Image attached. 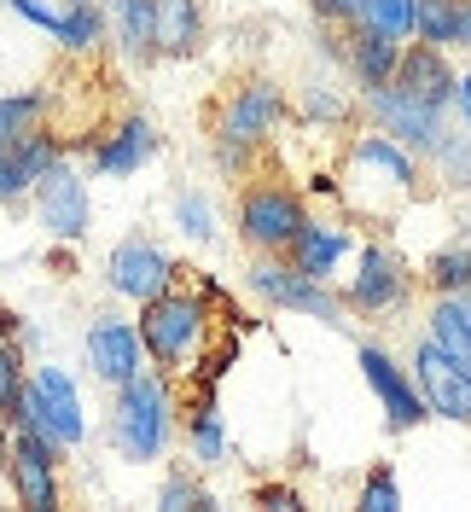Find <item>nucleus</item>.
<instances>
[{
	"label": "nucleus",
	"instance_id": "1",
	"mask_svg": "<svg viewBox=\"0 0 471 512\" xmlns=\"http://www.w3.org/2000/svg\"><path fill=\"white\" fill-rule=\"evenodd\" d=\"M332 181H338V198L349 204V216L384 227L419 198L425 163H419V152H408L402 140H390V134L373 128V134H361V140L344 146V169H338Z\"/></svg>",
	"mask_w": 471,
	"mask_h": 512
},
{
	"label": "nucleus",
	"instance_id": "2",
	"mask_svg": "<svg viewBox=\"0 0 471 512\" xmlns=\"http://www.w3.org/2000/svg\"><path fill=\"white\" fill-rule=\"evenodd\" d=\"M175 390H169V373H134L128 384H117V408H111V443L123 460L134 466H152L163 460V448L175 443Z\"/></svg>",
	"mask_w": 471,
	"mask_h": 512
},
{
	"label": "nucleus",
	"instance_id": "3",
	"mask_svg": "<svg viewBox=\"0 0 471 512\" xmlns=\"http://www.w3.org/2000/svg\"><path fill=\"white\" fill-rule=\"evenodd\" d=\"M140 344H146V355H152L157 373H187L192 361H198V350H204V338H210V291H181L169 286L163 297H152V303H140Z\"/></svg>",
	"mask_w": 471,
	"mask_h": 512
},
{
	"label": "nucleus",
	"instance_id": "4",
	"mask_svg": "<svg viewBox=\"0 0 471 512\" xmlns=\"http://www.w3.org/2000/svg\"><path fill=\"white\" fill-rule=\"evenodd\" d=\"M251 291L268 303V309H285V315H309L320 320V326H332V332H344L349 326V303L344 291H332V280H314V274H303L297 262L285 251H256L251 256Z\"/></svg>",
	"mask_w": 471,
	"mask_h": 512
},
{
	"label": "nucleus",
	"instance_id": "5",
	"mask_svg": "<svg viewBox=\"0 0 471 512\" xmlns=\"http://www.w3.org/2000/svg\"><path fill=\"white\" fill-rule=\"evenodd\" d=\"M413 291H419V274H413V262L396 245H384V239L355 245V274L344 280L349 315H367V320L402 315L413 303Z\"/></svg>",
	"mask_w": 471,
	"mask_h": 512
},
{
	"label": "nucleus",
	"instance_id": "6",
	"mask_svg": "<svg viewBox=\"0 0 471 512\" xmlns=\"http://www.w3.org/2000/svg\"><path fill=\"white\" fill-rule=\"evenodd\" d=\"M309 222V204L303 192L285 187V181H268V175H251L239 187V204H233V227L245 239V251H291L297 227Z\"/></svg>",
	"mask_w": 471,
	"mask_h": 512
},
{
	"label": "nucleus",
	"instance_id": "7",
	"mask_svg": "<svg viewBox=\"0 0 471 512\" xmlns=\"http://www.w3.org/2000/svg\"><path fill=\"white\" fill-rule=\"evenodd\" d=\"M30 431H41L47 443L70 454V448H82L88 437V414H82V390L76 379L64 373V367H35V379L24 384V396H18V414Z\"/></svg>",
	"mask_w": 471,
	"mask_h": 512
},
{
	"label": "nucleus",
	"instance_id": "8",
	"mask_svg": "<svg viewBox=\"0 0 471 512\" xmlns=\"http://www.w3.org/2000/svg\"><path fill=\"white\" fill-rule=\"evenodd\" d=\"M285 88L274 76H245L239 88H227L216 111V140H233V146H245V152H262L285 123Z\"/></svg>",
	"mask_w": 471,
	"mask_h": 512
},
{
	"label": "nucleus",
	"instance_id": "9",
	"mask_svg": "<svg viewBox=\"0 0 471 512\" xmlns=\"http://www.w3.org/2000/svg\"><path fill=\"white\" fill-rule=\"evenodd\" d=\"M0 454H6V478H12V495L35 512L59 507V448L47 443L41 431H30L24 419H6L0 431Z\"/></svg>",
	"mask_w": 471,
	"mask_h": 512
},
{
	"label": "nucleus",
	"instance_id": "10",
	"mask_svg": "<svg viewBox=\"0 0 471 512\" xmlns=\"http://www.w3.org/2000/svg\"><path fill=\"white\" fill-rule=\"evenodd\" d=\"M361 117H367L378 134H390V140H402L408 152H419V158H431L442 140H448V111L402 94L396 82H384V88H373V94H361Z\"/></svg>",
	"mask_w": 471,
	"mask_h": 512
},
{
	"label": "nucleus",
	"instance_id": "11",
	"mask_svg": "<svg viewBox=\"0 0 471 512\" xmlns=\"http://www.w3.org/2000/svg\"><path fill=\"white\" fill-rule=\"evenodd\" d=\"M408 373H413V384H419V396H425V414H431V419L471 425V367L460 361V355L442 350L431 332L413 344Z\"/></svg>",
	"mask_w": 471,
	"mask_h": 512
},
{
	"label": "nucleus",
	"instance_id": "12",
	"mask_svg": "<svg viewBox=\"0 0 471 512\" xmlns=\"http://www.w3.org/2000/svg\"><path fill=\"white\" fill-rule=\"evenodd\" d=\"M326 41V53L349 70V82H355V94H373L384 88L390 76H396V59H402V47L408 41H396V35L373 30V24H344V30H320Z\"/></svg>",
	"mask_w": 471,
	"mask_h": 512
},
{
	"label": "nucleus",
	"instance_id": "13",
	"mask_svg": "<svg viewBox=\"0 0 471 512\" xmlns=\"http://www.w3.org/2000/svg\"><path fill=\"white\" fill-rule=\"evenodd\" d=\"M355 361H361V379L373 384V396L384 402V425H390V431H419V425L431 419L413 373L384 350V344H355Z\"/></svg>",
	"mask_w": 471,
	"mask_h": 512
},
{
	"label": "nucleus",
	"instance_id": "14",
	"mask_svg": "<svg viewBox=\"0 0 471 512\" xmlns=\"http://www.w3.org/2000/svg\"><path fill=\"white\" fill-rule=\"evenodd\" d=\"M175 262H169V251H157L152 239H140V233H128L123 245H111V256H105V280H111V291L117 297H128V303H152V297H163V291L175 286Z\"/></svg>",
	"mask_w": 471,
	"mask_h": 512
},
{
	"label": "nucleus",
	"instance_id": "15",
	"mask_svg": "<svg viewBox=\"0 0 471 512\" xmlns=\"http://www.w3.org/2000/svg\"><path fill=\"white\" fill-rule=\"evenodd\" d=\"M30 192H35V210H41V227H47L53 239L76 245V239L88 233V181H82L70 163H53Z\"/></svg>",
	"mask_w": 471,
	"mask_h": 512
},
{
	"label": "nucleus",
	"instance_id": "16",
	"mask_svg": "<svg viewBox=\"0 0 471 512\" xmlns=\"http://www.w3.org/2000/svg\"><path fill=\"white\" fill-rule=\"evenodd\" d=\"M88 367H94L99 384H128L140 367H146V344H140V326L123 315H94L88 326Z\"/></svg>",
	"mask_w": 471,
	"mask_h": 512
},
{
	"label": "nucleus",
	"instance_id": "17",
	"mask_svg": "<svg viewBox=\"0 0 471 512\" xmlns=\"http://www.w3.org/2000/svg\"><path fill=\"white\" fill-rule=\"evenodd\" d=\"M402 94L425 99L437 111H454V88H460V70L448 64V47H431V41H408L402 59H396V76H390Z\"/></svg>",
	"mask_w": 471,
	"mask_h": 512
},
{
	"label": "nucleus",
	"instance_id": "18",
	"mask_svg": "<svg viewBox=\"0 0 471 512\" xmlns=\"http://www.w3.org/2000/svg\"><path fill=\"white\" fill-rule=\"evenodd\" d=\"M157 158V128L140 111H123L117 123L94 134V175H134Z\"/></svg>",
	"mask_w": 471,
	"mask_h": 512
},
{
	"label": "nucleus",
	"instance_id": "19",
	"mask_svg": "<svg viewBox=\"0 0 471 512\" xmlns=\"http://www.w3.org/2000/svg\"><path fill=\"white\" fill-rule=\"evenodd\" d=\"M291 262L303 268V274H314V280H332L338 268H344L349 256H355V233H349L344 222H326V216H314L297 227V239H291Z\"/></svg>",
	"mask_w": 471,
	"mask_h": 512
},
{
	"label": "nucleus",
	"instance_id": "20",
	"mask_svg": "<svg viewBox=\"0 0 471 512\" xmlns=\"http://www.w3.org/2000/svg\"><path fill=\"white\" fill-rule=\"evenodd\" d=\"M157 59H192L204 47V6L198 0H152Z\"/></svg>",
	"mask_w": 471,
	"mask_h": 512
},
{
	"label": "nucleus",
	"instance_id": "21",
	"mask_svg": "<svg viewBox=\"0 0 471 512\" xmlns=\"http://www.w3.org/2000/svg\"><path fill=\"white\" fill-rule=\"evenodd\" d=\"M105 12V30L117 41V53L128 64H152L157 59V41H152V0H99Z\"/></svg>",
	"mask_w": 471,
	"mask_h": 512
},
{
	"label": "nucleus",
	"instance_id": "22",
	"mask_svg": "<svg viewBox=\"0 0 471 512\" xmlns=\"http://www.w3.org/2000/svg\"><path fill=\"white\" fill-rule=\"evenodd\" d=\"M425 332H431L448 355H460L471 367V297L466 291H437V297L425 303Z\"/></svg>",
	"mask_w": 471,
	"mask_h": 512
},
{
	"label": "nucleus",
	"instance_id": "23",
	"mask_svg": "<svg viewBox=\"0 0 471 512\" xmlns=\"http://www.w3.org/2000/svg\"><path fill=\"white\" fill-rule=\"evenodd\" d=\"M187 443L198 466H221L227 460V431H221V408H216V384H198L187 402Z\"/></svg>",
	"mask_w": 471,
	"mask_h": 512
},
{
	"label": "nucleus",
	"instance_id": "24",
	"mask_svg": "<svg viewBox=\"0 0 471 512\" xmlns=\"http://www.w3.org/2000/svg\"><path fill=\"white\" fill-rule=\"evenodd\" d=\"M419 286L431 291H471V227L454 239V245H442L431 262H425V274H419Z\"/></svg>",
	"mask_w": 471,
	"mask_h": 512
},
{
	"label": "nucleus",
	"instance_id": "25",
	"mask_svg": "<svg viewBox=\"0 0 471 512\" xmlns=\"http://www.w3.org/2000/svg\"><path fill=\"white\" fill-rule=\"evenodd\" d=\"M47 123V94L41 88H24V94H0V152L18 146L30 128Z\"/></svg>",
	"mask_w": 471,
	"mask_h": 512
},
{
	"label": "nucleus",
	"instance_id": "26",
	"mask_svg": "<svg viewBox=\"0 0 471 512\" xmlns=\"http://www.w3.org/2000/svg\"><path fill=\"white\" fill-rule=\"evenodd\" d=\"M454 35H460V0H419V24H413V41L454 47Z\"/></svg>",
	"mask_w": 471,
	"mask_h": 512
},
{
	"label": "nucleus",
	"instance_id": "27",
	"mask_svg": "<svg viewBox=\"0 0 471 512\" xmlns=\"http://www.w3.org/2000/svg\"><path fill=\"white\" fill-rule=\"evenodd\" d=\"M361 24L396 35V41H413V24H419V0H367L361 6Z\"/></svg>",
	"mask_w": 471,
	"mask_h": 512
},
{
	"label": "nucleus",
	"instance_id": "28",
	"mask_svg": "<svg viewBox=\"0 0 471 512\" xmlns=\"http://www.w3.org/2000/svg\"><path fill=\"white\" fill-rule=\"evenodd\" d=\"M303 117L309 123H355L361 117V94L349 99L338 88H326V82H314L309 94H303Z\"/></svg>",
	"mask_w": 471,
	"mask_h": 512
},
{
	"label": "nucleus",
	"instance_id": "29",
	"mask_svg": "<svg viewBox=\"0 0 471 512\" xmlns=\"http://www.w3.org/2000/svg\"><path fill=\"white\" fill-rule=\"evenodd\" d=\"M431 163H437V175L448 192H466L471 187V134H448L437 152H431Z\"/></svg>",
	"mask_w": 471,
	"mask_h": 512
},
{
	"label": "nucleus",
	"instance_id": "30",
	"mask_svg": "<svg viewBox=\"0 0 471 512\" xmlns=\"http://www.w3.org/2000/svg\"><path fill=\"white\" fill-rule=\"evenodd\" d=\"M175 227H181V233H187V239H198V245H204V239H216V210H210V198H204V192H175Z\"/></svg>",
	"mask_w": 471,
	"mask_h": 512
},
{
	"label": "nucleus",
	"instance_id": "31",
	"mask_svg": "<svg viewBox=\"0 0 471 512\" xmlns=\"http://www.w3.org/2000/svg\"><path fill=\"white\" fill-rule=\"evenodd\" d=\"M157 507L192 512V507H216V495L192 478V472H169V478H163V489H157Z\"/></svg>",
	"mask_w": 471,
	"mask_h": 512
},
{
	"label": "nucleus",
	"instance_id": "32",
	"mask_svg": "<svg viewBox=\"0 0 471 512\" xmlns=\"http://www.w3.org/2000/svg\"><path fill=\"white\" fill-rule=\"evenodd\" d=\"M355 507H367V512H396V507H402V489H396V472H390V460H378L373 472H367L361 495H355Z\"/></svg>",
	"mask_w": 471,
	"mask_h": 512
},
{
	"label": "nucleus",
	"instance_id": "33",
	"mask_svg": "<svg viewBox=\"0 0 471 512\" xmlns=\"http://www.w3.org/2000/svg\"><path fill=\"white\" fill-rule=\"evenodd\" d=\"M24 384H30V373H24V355H18V344H12V350H0V419L18 414Z\"/></svg>",
	"mask_w": 471,
	"mask_h": 512
},
{
	"label": "nucleus",
	"instance_id": "34",
	"mask_svg": "<svg viewBox=\"0 0 471 512\" xmlns=\"http://www.w3.org/2000/svg\"><path fill=\"white\" fill-rule=\"evenodd\" d=\"M361 6H367V0H309V12L320 18V30H344V24H361Z\"/></svg>",
	"mask_w": 471,
	"mask_h": 512
},
{
	"label": "nucleus",
	"instance_id": "35",
	"mask_svg": "<svg viewBox=\"0 0 471 512\" xmlns=\"http://www.w3.org/2000/svg\"><path fill=\"white\" fill-rule=\"evenodd\" d=\"M251 501H256V507H280V512L303 507V495H297L291 483H256V489H251Z\"/></svg>",
	"mask_w": 471,
	"mask_h": 512
},
{
	"label": "nucleus",
	"instance_id": "36",
	"mask_svg": "<svg viewBox=\"0 0 471 512\" xmlns=\"http://www.w3.org/2000/svg\"><path fill=\"white\" fill-rule=\"evenodd\" d=\"M24 175H18V163H12V152H0V204H18L24 198Z\"/></svg>",
	"mask_w": 471,
	"mask_h": 512
},
{
	"label": "nucleus",
	"instance_id": "37",
	"mask_svg": "<svg viewBox=\"0 0 471 512\" xmlns=\"http://www.w3.org/2000/svg\"><path fill=\"white\" fill-rule=\"evenodd\" d=\"M454 111H460V123L471 128V70L460 76V88H454Z\"/></svg>",
	"mask_w": 471,
	"mask_h": 512
},
{
	"label": "nucleus",
	"instance_id": "38",
	"mask_svg": "<svg viewBox=\"0 0 471 512\" xmlns=\"http://www.w3.org/2000/svg\"><path fill=\"white\" fill-rule=\"evenodd\" d=\"M454 47L471 53V0H460V35H454Z\"/></svg>",
	"mask_w": 471,
	"mask_h": 512
},
{
	"label": "nucleus",
	"instance_id": "39",
	"mask_svg": "<svg viewBox=\"0 0 471 512\" xmlns=\"http://www.w3.org/2000/svg\"><path fill=\"white\" fill-rule=\"evenodd\" d=\"M12 344H18V326H12V315H6V309H0V350H12Z\"/></svg>",
	"mask_w": 471,
	"mask_h": 512
}]
</instances>
